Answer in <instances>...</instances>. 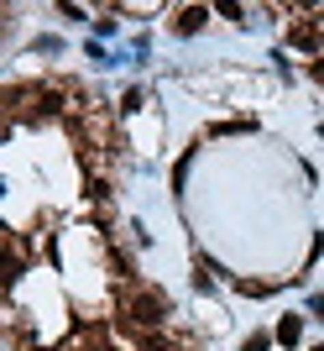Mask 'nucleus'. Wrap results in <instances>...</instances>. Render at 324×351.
Here are the masks:
<instances>
[{
  "instance_id": "7ed1b4c3",
  "label": "nucleus",
  "mask_w": 324,
  "mask_h": 351,
  "mask_svg": "<svg viewBox=\"0 0 324 351\" xmlns=\"http://www.w3.org/2000/svg\"><path fill=\"white\" fill-rule=\"evenodd\" d=\"M319 32H324V27H309V21H298V27H288V43H293V47H319Z\"/></svg>"
},
{
  "instance_id": "f03ea898",
  "label": "nucleus",
  "mask_w": 324,
  "mask_h": 351,
  "mask_svg": "<svg viewBox=\"0 0 324 351\" xmlns=\"http://www.w3.org/2000/svg\"><path fill=\"white\" fill-rule=\"evenodd\" d=\"M204 5H183V11H178L173 16V32H183V37H189V32H199V27H204Z\"/></svg>"
},
{
  "instance_id": "423d86ee",
  "label": "nucleus",
  "mask_w": 324,
  "mask_h": 351,
  "mask_svg": "<svg viewBox=\"0 0 324 351\" xmlns=\"http://www.w3.org/2000/svg\"><path fill=\"white\" fill-rule=\"evenodd\" d=\"M267 346H272V336H251V341H246L241 351H267Z\"/></svg>"
},
{
  "instance_id": "f257e3e1",
  "label": "nucleus",
  "mask_w": 324,
  "mask_h": 351,
  "mask_svg": "<svg viewBox=\"0 0 324 351\" xmlns=\"http://www.w3.org/2000/svg\"><path fill=\"white\" fill-rule=\"evenodd\" d=\"M126 320L141 325V330H157V325L167 320V299H162L157 289H136L131 299H126Z\"/></svg>"
},
{
  "instance_id": "39448f33",
  "label": "nucleus",
  "mask_w": 324,
  "mask_h": 351,
  "mask_svg": "<svg viewBox=\"0 0 324 351\" xmlns=\"http://www.w3.org/2000/svg\"><path fill=\"white\" fill-rule=\"evenodd\" d=\"M141 351H178V341H167V336H141Z\"/></svg>"
},
{
  "instance_id": "1a4fd4ad",
  "label": "nucleus",
  "mask_w": 324,
  "mask_h": 351,
  "mask_svg": "<svg viewBox=\"0 0 324 351\" xmlns=\"http://www.w3.org/2000/svg\"><path fill=\"white\" fill-rule=\"evenodd\" d=\"M314 351H324V346H314Z\"/></svg>"
},
{
  "instance_id": "0eeeda50",
  "label": "nucleus",
  "mask_w": 324,
  "mask_h": 351,
  "mask_svg": "<svg viewBox=\"0 0 324 351\" xmlns=\"http://www.w3.org/2000/svg\"><path fill=\"white\" fill-rule=\"evenodd\" d=\"M314 79H319V84H324V58H319V63H314Z\"/></svg>"
},
{
  "instance_id": "6e6552de",
  "label": "nucleus",
  "mask_w": 324,
  "mask_h": 351,
  "mask_svg": "<svg viewBox=\"0 0 324 351\" xmlns=\"http://www.w3.org/2000/svg\"><path fill=\"white\" fill-rule=\"evenodd\" d=\"M314 309H319V315H324V299H319V304H314Z\"/></svg>"
},
{
  "instance_id": "20e7f679",
  "label": "nucleus",
  "mask_w": 324,
  "mask_h": 351,
  "mask_svg": "<svg viewBox=\"0 0 324 351\" xmlns=\"http://www.w3.org/2000/svg\"><path fill=\"white\" fill-rule=\"evenodd\" d=\"M298 336H303V320H298V315H288V320L278 325V341H282V346H293Z\"/></svg>"
}]
</instances>
